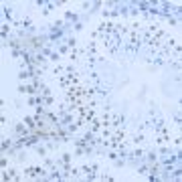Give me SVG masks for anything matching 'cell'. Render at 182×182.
Instances as JSON below:
<instances>
[{
	"instance_id": "obj_1",
	"label": "cell",
	"mask_w": 182,
	"mask_h": 182,
	"mask_svg": "<svg viewBox=\"0 0 182 182\" xmlns=\"http://www.w3.org/2000/svg\"><path fill=\"white\" fill-rule=\"evenodd\" d=\"M148 170H150V164H148V162L138 164V172H140V174H148Z\"/></svg>"
},
{
	"instance_id": "obj_2",
	"label": "cell",
	"mask_w": 182,
	"mask_h": 182,
	"mask_svg": "<svg viewBox=\"0 0 182 182\" xmlns=\"http://www.w3.org/2000/svg\"><path fill=\"white\" fill-rule=\"evenodd\" d=\"M132 140H134V144H142V142L146 140V136H144L142 132H138V134H134V138H132Z\"/></svg>"
},
{
	"instance_id": "obj_3",
	"label": "cell",
	"mask_w": 182,
	"mask_h": 182,
	"mask_svg": "<svg viewBox=\"0 0 182 182\" xmlns=\"http://www.w3.org/2000/svg\"><path fill=\"white\" fill-rule=\"evenodd\" d=\"M34 150H36V154H39V156H47V148H45V146L36 144V146H34Z\"/></svg>"
},
{
	"instance_id": "obj_4",
	"label": "cell",
	"mask_w": 182,
	"mask_h": 182,
	"mask_svg": "<svg viewBox=\"0 0 182 182\" xmlns=\"http://www.w3.org/2000/svg\"><path fill=\"white\" fill-rule=\"evenodd\" d=\"M4 16H6V20H8V18L12 20V8H6V6H4Z\"/></svg>"
},
{
	"instance_id": "obj_5",
	"label": "cell",
	"mask_w": 182,
	"mask_h": 182,
	"mask_svg": "<svg viewBox=\"0 0 182 182\" xmlns=\"http://www.w3.org/2000/svg\"><path fill=\"white\" fill-rule=\"evenodd\" d=\"M6 164H8V160H6V154H4V158L0 160V166H2V168H6Z\"/></svg>"
}]
</instances>
